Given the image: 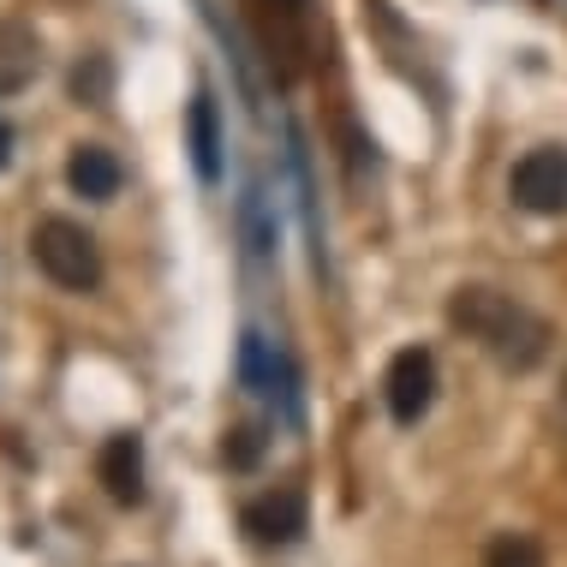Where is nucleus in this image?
Listing matches in <instances>:
<instances>
[{
  "label": "nucleus",
  "instance_id": "5",
  "mask_svg": "<svg viewBox=\"0 0 567 567\" xmlns=\"http://www.w3.org/2000/svg\"><path fill=\"white\" fill-rule=\"evenodd\" d=\"M96 478H102V489H109V502L137 508V502H144V442H137L132 431L109 436L102 454H96Z\"/></svg>",
  "mask_w": 567,
  "mask_h": 567
},
{
  "label": "nucleus",
  "instance_id": "12",
  "mask_svg": "<svg viewBox=\"0 0 567 567\" xmlns=\"http://www.w3.org/2000/svg\"><path fill=\"white\" fill-rule=\"evenodd\" d=\"M221 460L234 472H251L257 460H264V424H234V431L221 436Z\"/></svg>",
  "mask_w": 567,
  "mask_h": 567
},
{
  "label": "nucleus",
  "instance_id": "14",
  "mask_svg": "<svg viewBox=\"0 0 567 567\" xmlns=\"http://www.w3.org/2000/svg\"><path fill=\"white\" fill-rule=\"evenodd\" d=\"M561 419H567V382H561Z\"/></svg>",
  "mask_w": 567,
  "mask_h": 567
},
{
  "label": "nucleus",
  "instance_id": "1",
  "mask_svg": "<svg viewBox=\"0 0 567 567\" xmlns=\"http://www.w3.org/2000/svg\"><path fill=\"white\" fill-rule=\"evenodd\" d=\"M449 329L466 334L478 352H489L502 371H538L549 352V323L532 305L496 293V287H454Z\"/></svg>",
  "mask_w": 567,
  "mask_h": 567
},
{
  "label": "nucleus",
  "instance_id": "15",
  "mask_svg": "<svg viewBox=\"0 0 567 567\" xmlns=\"http://www.w3.org/2000/svg\"><path fill=\"white\" fill-rule=\"evenodd\" d=\"M269 7H299V0H269Z\"/></svg>",
  "mask_w": 567,
  "mask_h": 567
},
{
  "label": "nucleus",
  "instance_id": "6",
  "mask_svg": "<svg viewBox=\"0 0 567 567\" xmlns=\"http://www.w3.org/2000/svg\"><path fill=\"white\" fill-rule=\"evenodd\" d=\"M245 532H251L257 544H293L305 532V496L299 489H269V496L245 502Z\"/></svg>",
  "mask_w": 567,
  "mask_h": 567
},
{
  "label": "nucleus",
  "instance_id": "2",
  "mask_svg": "<svg viewBox=\"0 0 567 567\" xmlns=\"http://www.w3.org/2000/svg\"><path fill=\"white\" fill-rule=\"evenodd\" d=\"M30 257L60 293H96L102 287V245L72 216H42L37 234H30Z\"/></svg>",
  "mask_w": 567,
  "mask_h": 567
},
{
  "label": "nucleus",
  "instance_id": "7",
  "mask_svg": "<svg viewBox=\"0 0 567 567\" xmlns=\"http://www.w3.org/2000/svg\"><path fill=\"white\" fill-rule=\"evenodd\" d=\"M42 72V37L24 19H0V96H19Z\"/></svg>",
  "mask_w": 567,
  "mask_h": 567
},
{
  "label": "nucleus",
  "instance_id": "10",
  "mask_svg": "<svg viewBox=\"0 0 567 567\" xmlns=\"http://www.w3.org/2000/svg\"><path fill=\"white\" fill-rule=\"evenodd\" d=\"M484 567H544V549L526 532H496L484 544Z\"/></svg>",
  "mask_w": 567,
  "mask_h": 567
},
{
  "label": "nucleus",
  "instance_id": "4",
  "mask_svg": "<svg viewBox=\"0 0 567 567\" xmlns=\"http://www.w3.org/2000/svg\"><path fill=\"white\" fill-rule=\"evenodd\" d=\"M508 197L526 216H567V150H526L508 174Z\"/></svg>",
  "mask_w": 567,
  "mask_h": 567
},
{
  "label": "nucleus",
  "instance_id": "13",
  "mask_svg": "<svg viewBox=\"0 0 567 567\" xmlns=\"http://www.w3.org/2000/svg\"><path fill=\"white\" fill-rule=\"evenodd\" d=\"M12 162V126H7V114H0V167Z\"/></svg>",
  "mask_w": 567,
  "mask_h": 567
},
{
  "label": "nucleus",
  "instance_id": "9",
  "mask_svg": "<svg viewBox=\"0 0 567 567\" xmlns=\"http://www.w3.org/2000/svg\"><path fill=\"white\" fill-rule=\"evenodd\" d=\"M186 144H192V167L204 186H216L221 179V109L209 90H197L192 109H186Z\"/></svg>",
  "mask_w": 567,
  "mask_h": 567
},
{
  "label": "nucleus",
  "instance_id": "3",
  "mask_svg": "<svg viewBox=\"0 0 567 567\" xmlns=\"http://www.w3.org/2000/svg\"><path fill=\"white\" fill-rule=\"evenodd\" d=\"M382 401H389V419L401 424V431H412L436 401V352L431 347H401L394 352L389 377H382Z\"/></svg>",
  "mask_w": 567,
  "mask_h": 567
},
{
  "label": "nucleus",
  "instance_id": "11",
  "mask_svg": "<svg viewBox=\"0 0 567 567\" xmlns=\"http://www.w3.org/2000/svg\"><path fill=\"white\" fill-rule=\"evenodd\" d=\"M239 377L251 382V389H275V377H281V359L269 352L264 334H245V347H239Z\"/></svg>",
  "mask_w": 567,
  "mask_h": 567
},
{
  "label": "nucleus",
  "instance_id": "8",
  "mask_svg": "<svg viewBox=\"0 0 567 567\" xmlns=\"http://www.w3.org/2000/svg\"><path fill=\"white\" fill-rule=\"evenodd\" d=\"M66 186L90 197V204H109V197L126 186V167H120L114 150H102V144H79L66 156Z\"/></svg>",
  "mask_w": 567,
  "mask_h": 567
}]
</instances>
